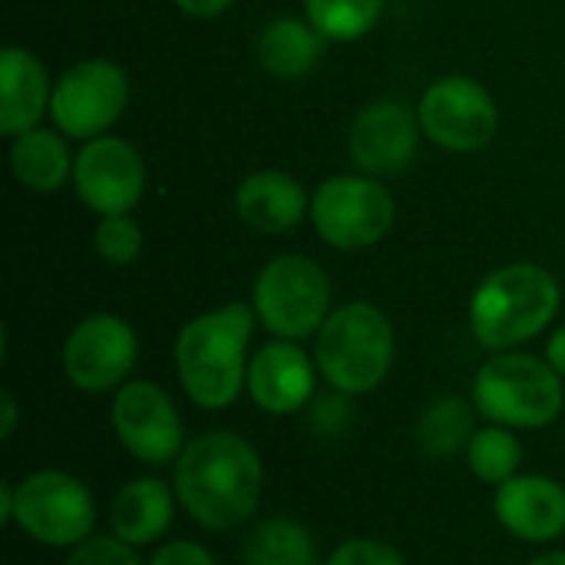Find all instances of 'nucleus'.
Masks as SVG:
<instances>
[{
	"label": "nucleus",
	"mask_w": 565,
	"mask_h": 565,
	"mask_svg": "<svg viewBox=\"0 0 565 565\" xmlns=\"http://www.w3.org/2000/svg\"><path fill=\"white\" fill-rule=\"evenodd\" d=\"M179 507L209 533L245 526L265 493V463L255 444L232 430H209L185 444L172 463Z\"/></svg>",
	"instance_id": "nucleus-1"
},
{
	"label": "nucleus",
	"mask_w": 565,
	"mask_h": 565,
	"mask_svg": "<svg viewBox=\"0 0 565 565\" xmlns=\"http://www.w3.org/2000/svg\"><path fill=\"white\" fill-rule=\"evenodd\" d=\"M255 308L232 301L195 315L175 334L172 358L185 397L202 411L232 407L248 381V344L255 334Z\"/></svg>",
	"instance_id": "nucleus-2"
},
{
	"label": "nucleus",
	"mask_w": 565,
	"mask_h": 565,
	"mask_svg": "<svg viewBox=\"0 0 565 565\" xmlns=\"http://www.w3.org/2000/svg\"><path fill=\"white\" fill-rule=\"evenodd\" d=\"M563 305L559 281L536 262H513L490 271L470 298V331L487 351H516L543 334Z\"/></svg>",
	"instance_id": "nucleus-3"
},
{
	"label": "nucleus",
	"mask_w": 565,
	"mask_h": 565,
	"mask_svg": "<svg viewBox=\"0 0 565 565\" xmlns=\"http://www.w3.org/2000/svg\"><path fill=\"white\" fill-rule=\"evenodd\" d=\"M394 324L371 301H348L315 334V364L328 387L361 397L377 391L394 367Z\"/></svg>",
	"instance_id": "nucleus-4"
},
{
	"label": "nucleus",
	"mask_w": 565,
	"mask_h": 565,
	"mask_svg": "<svg viewBox=\"0 0 565 565\" xmlns=\"http://www.w3.org/2000/svg\"><path fill=\"white\" fill-rule=\"evenodd\" d=\"M470 401L487 424L510 430H543L559 420L565 387L546 358L526 351H497L480 364Z\"/></svg>",
	"instance_id": "nucleus-5"
},
{
	"label": "nucleus",
	"mask_w": 565,
	"mask_h": 565,
	"mask_svg": "<svg viewBox=\"0 0 565 565\" xmlns=\"http://www.w3.org/2000/svg\"><path fill=\"white\" fill-rule=\"evenodd\" d=\"M252 308L271 338L305 341L315 338L334 311L331 281L315 258L288 252L258 271L252 285Z\"/></svg>",
	"instance_id": "nucleus-6"
},
{
	"label": "nucleus",
	"mask_w": 565,
	"mask_h": 565,
	"mask_svg": "<svg viewBox=\"0 0 565 565\" xmlns=\"http://www.w3.org/2000/svg\"><path fill=\"white\" fill-rule=\"evenodd\" d=\"M46 550H73L93 536V490L66 470H36L13 483V523Z\"/></svg>",
	"instance_id": "nucleus-7"
},
{
	"label": "nucleus",
	"mask_w": 565,
	"mask_h": 565,
	"mask_svg": "<svg viewBox=\"0 0 565 565\" xmlns=\"http://www.w3.org/2000/svg\"><path fill=\"white\" fill-rule=\"evenodd\" d=\"M397 218L394 195L374 175H331L311 195L315 232L344 252H361L387 238Z\"/></svg>",
	"instance_id": "nucleus-8"
},
{
	"label": "nucleus",
	"mask_w": 565,
	"mask_h": 565,
	"mask_svg": "<svg viewBox=\"0 0 565 565\" xmlns=\"http://www.w3.org/2000/svg\"><path fill=\"white\" fill-rule=\"evenodd\" d=\"M129 103V76L119 63L93 56L73 63L53 86L50 119L66 139H96L119 122Z\"/></svg>",
	"instance_id": "nucleus-9"
},
{
	"label": "nucleus",
	"mask_w": 565,
	"mask_h": 565,
	"mask_svg": "<svg viewBox=\"0 0 565 565\" xmlns=\"http://www.w3.org/2000/svg\"><path fill=\"white\" fill-rule=\"evenodd\" d=\"M424 136L447 152H477L493 142L500 129V109L493 93L463 73L437 76L417 106Z\"/></svg>",
	"instance_id": "nucleus-10"
},
{
	"label": "nucleus",
	"mask_w": 565,
	"mask_h": 565,
	"mask_svg": "<svg viewBox=\"0 0 565 565\" xmlns=\"http://www.w3.org/2000/svg\"><path fill=\"white\" fill-rule=\"evenodd\" d=\"M109 424L119 447L146 467L175 463L189 444L175 401L152 381H126L113 391Z\"/></svg>",
	"instance_id": "nucleus-11"
},
{
	"label": "nucleus",
	"mask_w": 565,
	"mask_h": 565,
	"mask_svg": "<svg viewBox=\"0 0 565 565\" xmlns=\"http://www.w3.org/2000/svg\"><path fill=\"white\" fill-rule=\"evenodd\" d=\"M139 361V338L119 315H89L63 341V374L83 394L119 391Z\"/></svg>",
	"instance_id": "nucleus-12"
},
{
	"label": "nucleus",
	"mask_w": 565,
	"mask_h": 565,
	"mask_svg": "<svg viewBox=\"0 0 565 565\" xmlns=\"http://www.w3.org/2000/svg\"><path fill=\"white\" fill-rule=\"evenodd\" d=\"M70 182L79 202L99 218L129 215L146 192V166L132 142L119 136H96L76 152Z\"/></svg>",
	"instance_id": "nucleus-13"
},
{
	"label": "nucleus",
	"mask_w": 565,
	"mask_h": 565,
	"mask_svg": "<svg viewBox=\"0 0 565 565\" xmlns=\"http://www.w3.org/2000/svg\"><path fill=\"white\" fill-rule=\"evenodd\" d=\"M420 132V119L411 106L377 99L351 119L348 152L364 175H397L414 162Z\"/></svg>",
	"instance_id": "nucleus-14"
},
{
	"label": "nucleus",
	"mask_w": 565,
	"mask_h": 565,
	"mask_svg": "<svg viewBox=\"0 0 565 565\" xmlns=\"http://www.w3.org/2000/svg\"><path fill=\"white\" fill-rule=\"evenodd\" d=\"M245 391L268 417H291L308 411L318 394V364L298 341L271 338L248 361Z\"/></svg>",
	"instance_id": "nucleus-15"
},
{
	"label": "nucleus",
	"mask_w": 565,
	"mask_h": 565,
	"mask_svg": "<svg viewBox=\"0 0 565 565\" xmlns=\"http://www.w3.org/2000/svg\"><path fill=\"white\" fill-rule=\"evenodd\" d=\"M497 523L523 543H556L565 536V487L543 473H520L493 493Z\"/></svg>",
	"instance_id": "nucleus-16"
},
{
	"label": "nucleus",
	"mask_w": 565,
	"mask_h": 565,
	"mask_svg": "<svg viewBox=\"0 0 565 565\" xmlns=\"http://www.w3.org/2000/svg\"><path fill=\"white\" fill-rule=\"evenodd\" d=\"M238 218L262 235H288L311 215V199L305 185L278 169H258L242 179L235 192Z\"/></svg>",
	"instance_id": "nucleus-17"
},
{
	"label": "nucleus",
	"mask_w": 565,
	"mask_h": 565,
	"mask_svg": "<svg viewBox=\"0 0 565 565\" xmlns=\"http://www.w3.org/2000/svg\"><path fill=\"white\" fill-rule=\"evenodd\" d=\"M53 86L46 66L26 46H3L0 53V132L17 139L40 126L50 113Z\"/></svg>",
	"instance_id": "nucleus-18"
},
{
	"label": "nucleus",
	"mask_w": 565,
	"mask_h": 565,
	"mask_svg": "<svg viewBox=\"0 0 565 565\" xmlns=\"http://www.w3.org/2000/svg\"><path fill=\"white\" fill-rule=\"evenodd\" d=\"M179 497L175 487L162 477H136L122 483L109 503V533L132 550L156 546L175 516Z\"/></svg>",
	"instance_id": "nucleus-19"
},
{
	"label": "nucleus",
	"mask_w": 565,
	"mask_h": 565,
	"mask_svg": "<svg viewBox=\"0 0 565 565\" xmlns=\"http://www.w3.org/2000/svg\"><path fill=\"white\" fill-rule=\"evenodd\" d=\"M328 40L311 26L305 17H275L255 40L258 63L268 76L275 79H301L308 76L321 56H324Z\"/></svg>",
	"instance_id": "nucleus-20"
},
{
	"label": "nucleus",
	"mask_w": 565,
	"mask_h": 565,
	"mask_svg": "<svg viewBox=\"0 0 565 565\" xmlns=\"http://www.w3.org/2000/svg\"><path fill=\"white\" fill-rule=\"evenodd\" d=\"M73 159L66 149V136L60 129L36 126L10 142V172L13 179L40 195H50L73 179Z\"/></svg>",
	"instance_id": "nucleus-21"
},
{
	"label": "nucleus",
	"mask_w": 565,
	"mask_h": 565,
	"mask_svg": "<svg viewBox=\"0 0 565 565\" xmlns=\"http://www.w3.org/2000/svg\"><path fill=\"white\" fill-rule=\"evenodd\" d=\"M477 414V404L460 394H444L430 401L414 427L417 450L430 460H450L457 454H467L473 434L480 430Z\"/></svg>",
	"instance_id": "nucleus-22"
},
{
	"label": "nucleus",
	"mask_w": 565,
	"mask_h": 565,
	"mask_svg": "<svg viewBox=\"0 0 565 565\" xmlns=\"http://www.w3.org/2000/svg\"><path fill=\"white\" fill-rule=\"evenodd\" d=\"M242 563L245 565H324L318 559L315 536L288 520V516H265L258 520L242 540Z\"/></svg>",
	"instance_id": "nucleus-23"
},
{
	"label": "nucleus",
	"mask_w": 565,
	"mask_h": 565,
	"mask_svg": "<svg viewBox=\"0 0 565 565\" xmlns=\"http://www.w3.org/2000/svg\"><path fill=\"white\" fill-rule=\"evenodd\" d=\"M523 440L516 437V430L500 427V424H487L473 434L470 447H467V467L470 473L487 483V487H503L507 480L520 477L523 467Z\"/></svg>",
	"instance_id": "nucleus-24"
},
{
	"label": "nucleus",
	"mask_w": 565,
	"mask_h": 565,
	"mask_svg": "<svg viewBox=\"0 0 565 565\" xmlns=\"http://www.w3.org/2000/svg\"><path fill=\"white\" fill-rule=\"evenodd\" d=\"M384 0H305V17L328 43H354L381 20Z\"/></svg>",
	"instance_id": "nucleus-25"
},
{
	"label": "nucleus",
	"mask_w": 565,
	"mask_h": 565,
	"mask_svg": "<svg viewBox=\"0 0 565 565\" xmlns=\"http://www.w3.org/2000/svg\"><path fill=\"white\" fill-rule=\"evenodd\" d=\"M93 248L106 265H132L142 252V228L132 215H103L93 228Z\"/></svg>",
	"instance_id": "nucleus-26"
},
{
	"label": "nucleus",
	"mask_w": 565,
	"mask_h": 565,
	"mask_svg": "<svg viewBox=\"0 0 565 565\" xmlns=\"http://www.w3.org/2000/svg\"><path fill=\"white\" fill-rule=\"evenodd\" d=\"M305 414H308V427L318 437L334 440V437H344L354 424V397L328 387L324 394H315V401L308 404Z\"/></svg>",
	"instance_id": "nucleus-27"
},
{
	"label": "nucleus",
	"mask_w": 565,
	"mask_h": 565,
	"mask_svg": "<svg viewBox=\"0 0 565 565\" xmlns=\"http://www.w3.org/2000/svg\"><path fill=\"white\" fill-rule=\"evenodd\" d=\"M63 565H142V559L129 543L116 540L113 533L109 536L93 533L79 546L66 550V563Z\"/></svg>",
	"instance_id": "nucleus-28"
},
{
	"label": "nucleus",
	"mask_w": 565,
	"mask_h": 565,
	"mask_svg": "<svg viewBox=\"0 0 565 565\" xmlns=\"http://www.w3.org/2000/svg\"><path fill=\"white\" fill-rule=\"evenodd\" d=\"M324 565H407L404 556L384 543V540H374V536H354V540H344L341 546L331 550V556L324 559Z\"/></svg>",
	"instance_id": "nucleus-29"
},
{
	"label": "nucleus",
	"mask_w": 565,
	"mask_h": 565,
	"mask_svg": "<svg viewBox=\"0 0 565 565\" xmlns=\"http://www.w3.org/2000/svg\"><path fill=\"white\" fill-rule=\"evenodd\" d=\"M146 565H218L215 556L202 546V543H192V540H172V543H162Z\"/></svg>",
	"instance_id": "nucleus-30"
},
{
	"label": "nucleus",
	"mask_w": 565,
	"mask_h": 565,
	"mask_svg": "<svg viewBox=\"0 0 565 565\" xmlns=\"http://www.w3.org/2000/svg\"><path fill=\"white\" fill-rule=\"evenodd\" d=\"M17 424H20V407H17V397L10 387L0 391V440H10L17 434Z\"/></svg>",
	"instance_id": "nucleus-31"
},
{
	"label": "nucleus",
	"mask_w": 565,
	"mask_h": 565,
	"mask_svg": "<svg viewBox=\"0 0 565 565\" xmlns=\"http://www.w3.org/2000/svg\"><path fill=\"white\" fill-rule=\"evenodd\" d=\"M235 0H175V7L195 20H209V17H218L232 7Z\"/></svg>",
	"instance_id": "nucleus-32"
},
{
	"label": "nucleus",
	"mask_w": 565,
	"mask_h": 565,
	"mask_svg": "<svg viewBox=\"0 0 565 565\" xmlns=\"http://www.w3.org/2000/svg\"><path fill=\"white\" fill-rule=\"evenodd\" d=\"M546 361L556 367V374L565 381V324L550 334V341H546Z\"/></svg>",
	"instance_id": "nucleus-33"
},
{
	"label": "nucleus",
	"mask_w": 565,
	"mask_h": 565,
	"mask_svg": "<svg viewBox=\"0 0 565 565\" xmlns=\"http://www.w3.org/2000/svg\"><path fill=\"white\" fill-rule=\"evenodd\" d=\"M0 523L10 526L13 523V483H0Z\"/></svg>",
	"instance_id": "nucleus-34"
},
{
	"label": "nucleus",
	"mask_w": 565,
	"mask_h": 565,
	"mask_svg": "<svg viewBox=\"0 0 565 565\" xmlns=\"http://www.w3.org/2000/svg\"><path fill=\"white\" fill-rule=\"evenodd\" d=\"M526 565H565V550H550V553H540L536 559H530Z\"/></svg>",
	"instance_id": "nucleus-35"
}]
</instances>
